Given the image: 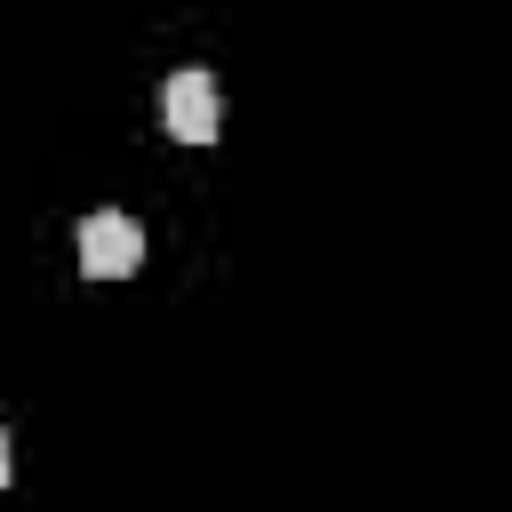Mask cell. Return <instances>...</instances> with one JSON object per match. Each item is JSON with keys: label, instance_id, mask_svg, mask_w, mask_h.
Wrapping results in <instances>:
<instances>
[{"label": "cell", "instance_id": "3957f363", "mask_svg": "<svg viewBox=\"0 0 512 512\" xmlns=\"http://www.w3.org/2000/svg\"><path fill=\"white\" fill-rule=\"evenodd\" d=\"M8 472H16V456H8V432H0V488H8Z\"/></svg>", "mask_w": 512, "mask_h": 512}, {"label": "cell", "instance_id": "6da1fadb", "mask_svg": "<svg viewBox=\"0 0 512 512\" xmlns=\"http://www.w3.org/2000/svg\"><path fill=\"white\" fill-rule=\"evenodd\" d=\"M136 264H144V232H136V216H120V208L80 216V272H88V280H128Z\"/></svg>", "mask_w": 512, "mask_h": 512}, {"label": "cell", "instance_id": "7a4b0ae2", "mask_svg": "<svg viewBox=\"0 0 512 512\" xmlns=\"http://www.w3.org/2000/svg\"><path fill=\"white\" fill-rule=\"evenodd\" d=\"M160 120H168V136H184V144H216V80H208L200 64L168 72V88H160Z\"/></svg>", "mask_w": 512, "mask_h": 512}]
</instances>
